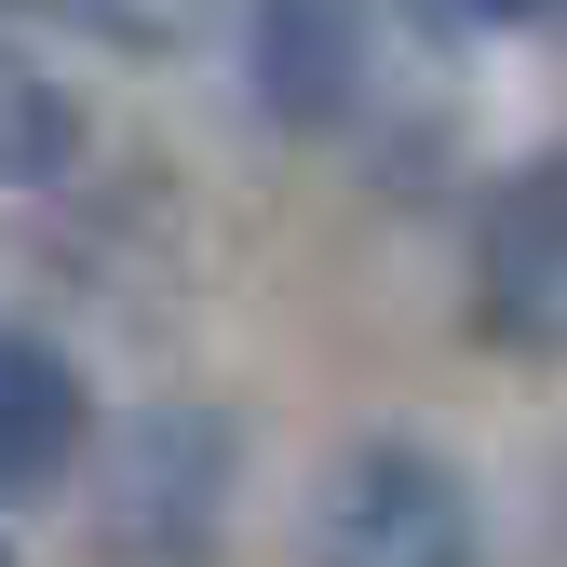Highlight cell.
<instances>
[{
    "label": "cell",
    "instance_id": "cell-2",
    "mask_svg": "<svg viewBox=\"0 0 567 567\" xmlns=\"http://www.w3.org/2000/svg\"><path fill=\"white\" fill-rule=\"evenodd\" d=\"M473 324L501 351L567 365V135L486 189V217H473Z\"/></svg>",
    "mask_w": 567,
    "mask_h": 567
},
{
    "label": "cell",
    "instance_id": "cell-9",
    "mask_svg": "<svg viewBox=\"0 0 567 567\" xmlns=\"http://www.w3.org/2000/svg\"><path fill=\"white\" fill-rule=\"evenodd\" d=\"M0 567H14V540H0Z\"/></svg>",
    "mask_w": 567,
    "mask_h": 567
},
{
    "label": "cell",
    "instance_id": "cell-5",
    "mask_svg": "<svg viewBox=\"0 0 567 567\" xmlns=\"http://www.w3.org/2000/svg\"><path fill=\"white\" fill-rule=\"evenodd\" d=\"M82 433H95L82 365H68L54 338L0 324V501H54L68 460H82Z\"/></svg>",
    "mask_w": 567,
    "mask_h": 567
},
{
    "label": "cell",
    "instance_id": "cell-4",
    "mask_svg": "<svg viewBox=\"0 0 567 567\" xmlns=\"http://www.w3.org/2000/svg\"><path fill=\"white\" fill-rule=\"evenodd\" d=\"M257 109L284 135H338L365 109V0H257Z\"/></svg>",
    "mask_w": 567,
    "mask_h": 567
},
{
    "label": "cell",
    "instance_id": "cell-1",
    "mask_svg": "<svg viewBox=\"0 0 567 567\" xmlns=\"http://www.w3.org/2000/svg\"><path fill=\"white\" fill-rule=\"evenodd\" d=\"M311 567H473V486L433 446H351L311 486Z\"/></svg>",
    "mask_w": 567,
    "mask_h": 567
},
{
    "label": "cell",
    "instance_id": "cell-7",
    "mask_svg": "<svg viewBox=\"0 0 567 567\" xmlns=\"http://www.w3.org/2000/svg\"><path fill=\"white\" fill-rule=\"evenodd\" d=\"M14 28H95V41H135V54H163L203 28V0H0Z\"/></svg>",
    "mask_w": 567,
    "mask_h": 567
},
{
    "label": "cell",
    "instance_id": "cell-3",
    "mask_svg": "<svg viewBox=\"0 0 567 567\" xmlns=\"http://www.w3.org/2000/svg\"><path fill=\"white\" fill-rule=\"evenodd\" d=\"M217 486H230V419L150 405V419L122 433L109 554H135V567H203V540H217Z\"/></svg>",
    "mask_w": 567,
    "mask_h": 567
},
{
    "label": "cell",
    "instance_id": "cell-6",
    "mask_svg": "<svg viewBox=\"0 0 567 567\" xmlns=\"http://www.w3.org/2000/svg\"><path fill=\"white\" fill-rule=\"evenodd\" d=\"M82 150H95L82 95H68L41 54L0 41V189H68V176H82Z\"/></svg>",
    "mask_w": 567,
    "mask_h": 567
},
{
    "label": "cell",
    "instance_id": "cell-8",
    "mask_svg": "<svg viewBox=\"0 0 567 567\" xmlns=\"http://www.w3.org/2000/svg\"><path fill=\"white\" fill-rule=\"evenodd\" d=\"M460 14H501V28H514V14H554V0H460Z\"/></svg>",
    "mask_w": 567,
    "mask_h": 567
}]
</instances>
